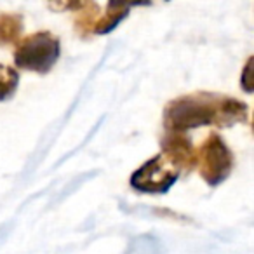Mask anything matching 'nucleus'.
Returning a JSON list of instances; mask_svg holds the SVG:
<instances>
[{
	"instance_id": "39448f33",
	"label": "nucleus",
	"mask_w": 254,
	"mask_h": 254,
	"mask_svg": "<svg viewBox=\"0 0 254 254\" xmlns=\"http://www.w3.org/2000/svg\"><path fill=\"white\" fill-rule=\"evenodd\" d=\"M87 12H77L75 25L82 35H99L108 33L120 23V19L126 18L131 5L126 4H106L105 7H99L98 4H84Z\"/></svg>"
},
{
	"instance_id": "f03ea898",
	"label": "nucleus",
	"mask_w": 254,
	"mask_h": 254,
	"mask_svg": "<svg viewBox=\"0 0 254 254\" xmlns=\"http://www.w3.org/2000/svg\"><path fill=\"white\" fill-rule=\"evenodd\" d=\"M60 40L49 32H39L18 42L14 61L21 70L47 73L60 60Z\"/></svg>"
},
{
	"instance_id": "f257e3e1",
	"label": "nucleus",
	"mask_w": 254,
	"mask_h": 254,
	"mask_svg": "<svg viewBox=\"0 0 254 254\" xmlns=\"http://www.w3.org/2000/svg\"><path fill=\"white\" fill-rule=\"evenodd\" d=\"M246 113L247 106L230 96L190 94L171 101L164 120L171 131L178 132L209 124L228 126L242 120Z\"/></svg>"
},
{
	"instance_id": "20e7f679",
	"label": "nucleus",
	"mask_w": 254,
	"mask_h": 254,
	"mask_svg": "<svg viewBox=\"0 0 254 254\" xmlns=\"http://www.w3.org/2000/svg\"><path fill=\"white\" fill-rule=\"evenodd\" d=\"M200 176L209 185H219L228 178L233 167V157L228 146L218 134H211L195 153V162Z\"/></svg>"
},
{
	"instance_id": "423d86ee",
	"label": "nucleus",
	"mask_w": 254,
	"mask_h": 254,
	"mask_svg": "<svg viewBox=\"0 0 254 254\" xmlns=\"http://www.w3.org/2000/svg\"><path fill=\"white\" fill-rule=\"evenodd\" d=\"M23 30L21 16L0 14V44H11L18 40Z\"/></svg>"
},
{
	"instance_id": "0eeeda50",
	"label": "nucleus",
	"mask_w": 254,
	"mask_h": 254,
	"mask_svg": "<svg viewBox=\"0 0 254 254\" xmlns=\"http://www.w3.org/2000/svg\"><path fill=\"white\" fill-rule=\"evenodd\" d=\"M19 75L16 70L9 66L0 64V101L2 99H7L9 96L14 94L16 87H18Z\"/></svg>"
},
{
	"instance_id": "7ed1b4c3",
	"label": "nucleus",
	"mask_w": 254,
	"mask_h": 254,
	"mask_svg": "<svg viewBox=\"0 0 254 254\" xmlns=\"http://www.w3.org/2000/svg\"><path fill=\"white\" fill-rule=\"evenodd\" d=\"M181 169L183 166L174 157L162 152L132 174L131 185L143 193H166L178 180Z\"/></svg>"
}]
</instances>
